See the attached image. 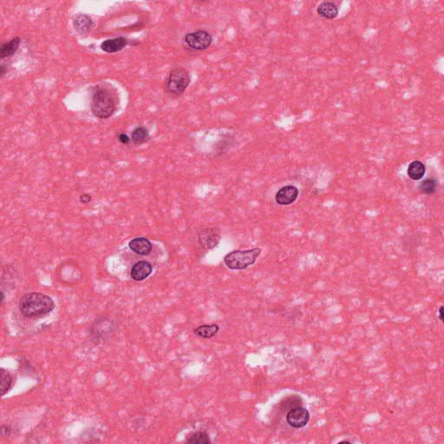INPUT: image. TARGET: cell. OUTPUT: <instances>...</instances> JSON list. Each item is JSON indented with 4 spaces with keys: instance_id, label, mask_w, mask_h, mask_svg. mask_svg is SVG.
Segmentation results:
<instances>
[{
    "instance_id": "cell-3",
    "label": "cell",
    "mask_w": 444,
    "mask_h": 444,
    "mask_svg": "<svg viewBox=\"0 0 444 444\" xmlns=\"http://www.w3.org/2000/svg\"><path fill=\"white\" fill-rule=\"evenodd\" d=\"M261 254V249L259 247L250 250L234 251L225 256V264L232 270H243L254 265Z\"/></svg>"
},
{
    "instance_id": "cell-25",
    "label": "cell",
    "mask_w": 444,
    "mask_h": 444,
    "mask_svg": "<svg viewBox=\"0 0 444 444\" xmlns=\"http://www.w3.org/2000/svg\"><path fill=\"white\" fill-rule=\"evenodd\" d=\"M4 292L3 291H1V303L4 302Z\"/></svg>"
},
{
    "instance_id": "cell-7",
    "label": "cell",
    "mask_w": 444,
    "mask_h": 444,
    "mask_svg": "<svg viewBox=\"0 0 444 444\" xmlns=\"http://www.w3.org/2000/svg\"><path fill=\"white\" fill-rule=\"evenodd\" d=\"M299 196V189L294 186L288 185L281 187L275 195V201L279 205H291Z\"/></svg>"
},
{
    "instance_id": "cell-13",
    "label": "cell",
    "mask_w": 444,
    "mask_h": 444,
    "mask_svg": "<svg viewBox=\"0 0 444 444\" xmlns=\"http://www.w3.org/2000/svg\"><path fill=\"white\" fill-rule=\"evenodd\" d=\"M21 43V39L19 37H15L14 38L11 39L10 41L6 42L2 44L0 46V57L1 59H4L9 56H13Z\"/></svg>"
},
{
    "instance_id": "cell-22",
    "label": "cell",
    "mask_w": 444,
    "mask_h": 444,
    "mask_svg": "<svg viewBox=\"0 0 444 444\" xmlns=\"http://www.w3.org/2000/svg\"><path fill=\"white\" fill-rule=\"evenodd\" d=\"M91 196L89 194H83L80 196V202L82 203H88L91 201Z\"/></svg>"
},
{
    "instance_id": "cell-12",
    "label": "cell",
    "mask_w": 444,
    "mask_h": 444,
    "mask_svg": "<svg viewBox=\"0 0 444 444\" xmlns=\"http://www.w3.org/2000/svg\"><path fill=\"white\" fill-rule=\"evenodd\" d=\"M129 246L131 250L140 255H147L152 250L151 242L149 239L142 237L132 239L131 242L129 243Z\"/></svg>"
},
{
    "instance_id": "cell-6",
    "label": "cell",
    "mask_w": 444,
    "mask_h": 444,
    "mask_svg": "<svg viewBox=\"0 0 444 444\" xmlns=\"http://www.w3.org/2000/svg\"><path fill=\"white\" fill-rule=\"evenodd\" d=\"M310 413L305 408L297 406L291 409L287 415V422L295 429H301L310 421Z\"/></svg>"
},
{
    "instance_id": "cell-8",
    "label": "cell",
    "mask_w": 444,
    "mask_h": 444,
    "mask_svg": "<svg viewBox=\"0 0 444 444\" xmlns=\"http://www.w3.org/2000/svg\"><path fill=\"white\" fill-rule=\"evenodd\" d=\"M220 239V232L218 228H205L199 234V241L206 249L217 246Z\"/></svg>"
},
{
    "instance_id": "cell-24",
    "label": "cell",
    "mask_w": 444,
    "mask_h": 444,
    "mask_svg": "<svg viewBox=\"0 0 444 444\" xmlns=\"http://www.w3.org/2000/svg\"><path fill=\"white\" fill-rule=\"evenodd\" d=\"M444 306H441L439 309V319L442 322H444Z\"/></svg>"
},
{
    "instance_id": "cell-1",
    "label": "cell",
    "mask_w": 444,
    "mask_h": 444,
    "mask_svg": "<svg viewBox=\"0 0 444 444\" xmlns=\"http://www.w3.org/2000/svg\"><path fill=\"white\" fill-rule=\"evenodd\" d=\"M119 97L116 89L107 82L95 86L90 98V108L99 119H108L116 112Z\"/></svg>"
},
{
    "instance_id": "cell-19",
    "label": "cell",
    "mask_w": 444,
    "mask_h": 444,
    "mask_svg": "<svg viewBox=\"0 0 444 444\" xmlns=\"http://www.w3.org/2000/svg\"><path fill=\"white\" fill-rule=\"evenodd\" d=\"M11 385V377L10 373L6 369L1 368V395L4 396L5 393H7Z\"/></svg>"
},
{
    "instance_id": "cell-5",
    "label": "cell",
    "mask_w": 444,
    "mask_h": 444,
    "mask_svg": "<svg viewBox=\"0 0 444 444\" xmlns=\"http://www.w3.org/2000/svg\"><path fill=\"white\" fill-rule=\"evenodd\" d=\"M213 43V37L209 31L198 30L188 32L183 38V45L192 52H202L210 47Z\"/></svg>"
},
{
    "instance_id": "cell-9",
    "label": "cell",
    "mask_w": 444,
    "mask_h": 444,
    "mask_svg": "<svg viewBox=\"0 0 444 444\" xmlns=\"http://www.w3.org/2000/svg\"><path fill=\"white\" fill-rule=\"evenodd\" d=\"M152 273V265L149 262L139 261L131 269V278L135 281L145 280Z\"/></svg>"
},
{
    "instance_id": "cell-11",
    "label": "cell",
    "mask_w": 444,
    "mask_h": 444,
    "mask_svg": "<svg viewBox=\"0 0 444 444\" xmlns=\"http://www.w3.org/2000/svg\"><path fill=\"white\" fill-rule=\"evenodd\" d=\"M129 44V41L124 37H118V38L107 39L102 43L100 47L102 51L107 53H116L122 51Z\"/></svg>"
},
{
    "instance_id": "cell-15",
    "label": "cell",
    "mask_w": 444,
    "mask_h": 444,
    "mask_svg": "<svg viewBox=\"0 0 444 444\" xmlns=\"http://www.w3.org/2000/svg\"><path fill=\"white\" fill-rule=\"evenodd\" d=\"M426 168L424 164L420 161H414L409 165L408 168V176L413 181H419L422 179L425 175Z\"/></svg>"
},
{
    "instance_id": "cell-16",
    "label": "cell",
    "mask_w": 444,
    "mask_h": 444,
    "mask_svg": "<svg viewBox=\"0 0 444 444\" xmlns=\"http://www.w3.org/2000/svg\"><path fill=\"white\" fill-rule=\"evenodd\" d=\"M219 330V325H204L194 329V333L196 336L201 337L202 339H211L216 335Z\"/></svg>"
},
{
    "instance_id": "cell-23",
    "label": "cell",
    "mask_w": 444,
    "mask_h": 444,
    "mask_svg": "<svg viewBox=\"0 0 444 444\" xmlns=\"http://www.w3.org/2000/svg\"><path fill=\"white\" fill-rule=\"evenodd\" d=\"M7 72V68H6V65L5 64H2L1 65V67H0V77L1 78H3L4 75H5V73Z\"/></svg>"
},
{
    "instance_id": "cell-14",
    "label": "cell",
    "mask_w": 444,
    "mask_h": 444,
    "mask_svg": "<svg viewBox=\"0 0 444 444\" xmlns=\"http://www.w3.org/2000/svg\"><path fill=\"white\" fill-rule=\"evenodd\" d=\"M317 14L321 16L322 18L327 19H333L336 18L339 14V10L335 4L332 2H322L321 4L317 6Z\"/></svg>"
},
{
    "instance_id": "cell-18",
    "label": "cell",
    "mask_w": 444,
    "mask_h": 444,
    "mask_svg": "<svg viewBox=\"0 0 444 444\" xmlns=\"http://www.w3.org/2000/svg\"><path fill=\"white\" fill-rule=\"evenodd\" d=\"M438 183L434 178H428L422 181L419 185V188L422 193L425 194H432L437 190Z\"/></svg>"
},
{
    "instance_id": "cell-4",
    "label": "cell",
    "mask_w": 444,
    "mask_h": 444,
    "mask_svg": "<svg viewBox=\"0 0 444 444\" xmlns=\"http://www.w3.org/2000/svg\"><path fill=\"white\" fill-rule=\"evenodd\" d=\"M190 82V74L185 68H174L168 74L165 88L168 93L178 97L185 92Z\"/></svg>"
},
{
    "instance_id": "cell-17",
    "label": "cell",
    "mask_w": 444,
    "mask_h": 444,
    "mask_svg": "<svg viewBox=\"0 0 444 444\" xmlns=\"http://www.w3.org/2000/svg\"><path fill=\"white\" fill-rule=\"evenodd\" d=\"M150 138V132L144 126H139L135 128L132 132V141L134 144L140 145L147 142Z\"/></svg>"
},
{
    "instance_id": "cell-20",
    "label": "cell",
    "mask_w": 444,
    "mask_h": 444,
    "mask_svg": "<svg viewBox=\"0 0 444 444\" xmlns=\"http://www.w3.org/2000/svg\"><path fill=\"white\" fill-rule=\"evenodd\" d=\"M187 443L191 444H210L211 440L209 438V434L201 431L192 435L187 440Z\"/></svg>"
},
{
    "instance_id": "cell-21",
    "label": "cell",
    "mask_w": 444,
    "mask_h": 444,
    "mask_svg": "<svg viewBox=\"0 0 444 444\" xmlns=\"http://www.w3.org/2000/svg\"><path fill=\"white\" fill-rule=\"evenodd\" d=\"M118 140H119L120 142L121 143H123V144H125V145H127L131 142V139L130 137L128 136L127 134H124V133H122V134H119V136H118Z\"/></svg>"
},
{
    "instance_id": "cell-2",
    "label": "cell",
    "mask_w": 444,
    "mask_h": 444,
    "mask_svg": "<svg viewBox=\"0 0 444 444\" xmlns=\"http://www.w3.org/2000/svg\"><path fill=\"white\" fill-rule=\"evenodd\" d=\"M52 299L41 292H31L24 295L19 300V310L26 317L45 316L54 309Z\"/></svg>"
},
{
    "instance_id": "cell-10",
    "label": "cell",
    "mask_w": 444,
    "mask_h": 444,
    "mask_svg": "<svg viewBox=\"0 0 444 444\" xmlns=\"http://www.w3.org/2000/svg\"><path fill=\"white\" fill-rule=\"evenodd\" d=\"M73 26L78 33L84 35L92 30L94 22L88 14H78L73 19Z\"/></svg>"
}]
</instances>
